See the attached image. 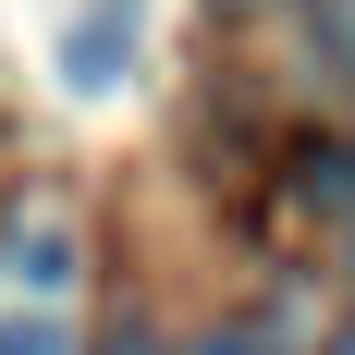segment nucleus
<instances>
[{
	"label": "nucleus",
	"mask_w": 355,
	"mask_h": 355,
	"mask_svg": "<svg viewBox=\"0 0 355 355\" xmlns=\"http://www.w3.org/2000/svg\"><path fill=\"white\" fill-rule=\"evenodd\" d=\"M135 37H147V0H86L62 25V86L73 98H110V86L135 73Z\"/></svg>",
	"instance_id": "f257e3e1"
},
{
	"label": "nucleus",
	"mask_w": 355,
	"mask_h": 355,
	"mask_svg": "<svg viewBox=\"0 0 355 355\" xmlns=\"http://www.w3.org/2000/svg\"><path fill=\"white\" fill-rule=\"evenodd\" d=\"M12 282H25V294H62L73 282V233H62V220H25V233H12Z\"/></svg>",
	"instance_id": "f03ea898"
},
{
	"label": "nucleus",
	"mask_w": 355,
	"mask_h": 355,
	"mask_svg": "<svg viewBox=\"0 0 355 355\" xmlns=\"http://www.w3.org/2000/svg\"><path fill=\"white\" fill-rule=\"evenodd\" d=\"M0 355H73V331L37 319V306H12V319H0Z\"/></svg>",
	"instance_id": "7ed1b4c3"
},
{
	"label": "nucleus",
	"mask_w": 355,
	"mask_h": 355,
	"mask_svg": "<svg viewBox=\"0 0 355 355\" xmlns=\"http://www.w3.org/2000/svg\"><path fill=\"white\" fill-rule=\"evenodd\" d=\"M306 196H319V209H355V159H343V147H319V159H306Z\"/></svg>",
	"instance_id": "20e7f679"
},
{
	"label": "nucleus",
	"mask_w": 355,
	"mask_h": 355,
	"mask_svg": "<svg viewBox=\"0 0 355 355\" xmlns=\"http://www.w3.org/2000/svg\"><path fill=\"white\" fill-rule=\"evenodd\" d=\"M196 355H270V331H245V319H233V331H209Z\"/></svg>",
	"instance_id": "39448f33"
},
{
	"label": "nucleus",
	"mask_w": 355,
	"mask_h": 355,
	"mask_svg": "<svg viewBox=\"0 0 355 355\" xmlns=\"http://www.w3.org/2000/svg\"><path fill=\"white\" fill-rule=\"evenodd\" d=\"M98 355H159V343H147V331H135V319H123V331H110V343H98Z\"/></svg>",
	"instance_id": "423d86ee"
},
{
	"label": "nucleus",
	"mask_w": 355,
	"mask_h": 355,
	"mask_svg": "<svg viewBox=\"0 0 355 355\" xmlns=\"http://www.w3.org/2000/svg\"><path fill=\"white\" fill-rule=\"evenodd\" d=\"M331 355H355V331H343V343H331Z\"/></svg>",
	"instance_id": "0eeeda50"
}]
</instances>
